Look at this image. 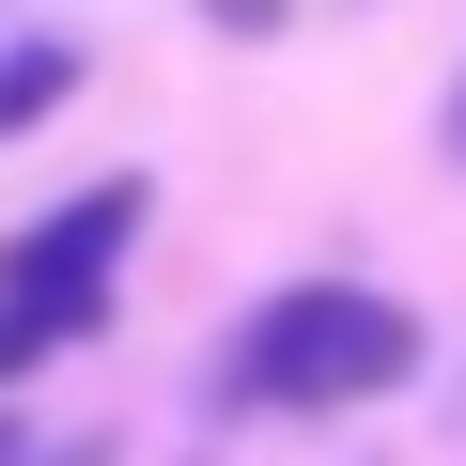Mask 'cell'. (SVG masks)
I'll use <instances>...</instances> for the list:
<instances>
[{"label": "cell", "instance_id": "1", "mask_svg": "<svg viewBox=\"0 0 466 466\" xmlns=\"http://www.w3.org/2000/svg\"><path fill=\"white\" fill-rule=\"evenodd\" d=\"M420 373V311L404 296H358V280H296L233 327V404H280V420H327V404H373Z\"/></svg>", "mask_w": 466, "mask_h": 466}, {"label": "cell", "instance_id": "2", "mask_svg": "<svg viewBox=\"0 0 466 466\" xmlns=\"http://www.w3.org/2000/svg\"><path fill=\"white\" fill-rule=\"evenodd\" d=\"M140 171H109V187H78L63 218H32L16 249H0V311H32L47 342H78L94 311H109V265H125V233H140Z\"/></svg>", "mask_w": 466, "mask_h": 466}, {"label": "cell", "instance_id": "3", "mask_svg": "<svg viewBox=\"0 0 466 466\" xmlns=\"http://www.w3.org/2000/svg\"><path fill=\"white\" fill-rule=\"evenodd\" d=\"M78 94V63L63 47H32V63H0V125H32V109H63Z\"/></svg>", "mask_w": 466, "mask_h": 466}, {"label": "cell", "instance_id": "4", "mask_svg": "<svg viewBox=\"0 0 466 466\" xmlns=\"http://www.w3.org/2000/svg\"><path fill=\"white\" fill-rule=\"evenodd\" d=\"M0 466H32V435H16V420H0ZM63 466H94V451H63Z\"/></svg>", "mask_w": 466, "mask_h": 466}, {"label": "cell", "instance_id": "5", "mask_svg": "<svg viewBox=\"0 0 466 466\" xmlns=\"http://www.w3.org/2000/svg\"><path fill=\"white\" fill-rule=\"evenodd\" d=\"M451 140H466V109H451Z\"/></svg>", "mask_w": 466, "mask_h": 466}]
</instances>
